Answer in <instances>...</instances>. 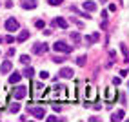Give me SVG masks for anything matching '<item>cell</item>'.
<instances>
[{
    "mask_svg": "<svg viewBox=\"0 0 129 122\" xmlns=\"http://www.w3.org/2000/svg\"><path fill=\"white\" fill-rule=\"evenodd\" d=\"M75 71L71 67H62V71H60V77H64V78H73Z\"/></svg>",
    "mask_w": 129,
    "mask_h": 122,
    "instance_id": "obj_11",
    "label": "cell"
},
{
    "mask_svg": "<svg viewBox=\"0 0 129 122\" xmlns=\"http://www.w3.org/2000/svg\"><path fill=\"white\" fill-rule=\"evenodd\" d=\"M116 97H118V93H116V89L115 88H107L106 89V108H111L113 106V102L116 100Z\"/></svg>",
    "mask_w": 129,
    "mask_h": 122,
    "instance_id": "obj_3",
    "label": "cell"
},
{
    "mask_svg": "<svg viewBox=\"0 0 129 122\" xmlns=\"http://www.w3.org/2000/svg\"><path fill=\"white\" fill-rule=\"evenodd\" d=\"M85 58H87V57L82 55V57H78V58H75V62L78 64V66H85Z\"/></svg>",
    "mask_w": 129,
    "mask_h": 122,
    "instance_id": "obj_21",
    "label": "cell"
},
{
    "mask_svg": "<svg viewBox=\"0 0 129 122\" xmlns=\"http://www.w3.org/2000/svg\"><path fill=\"white\" fill-rule=\"evenodd\" d=\"M53 109H55V111H60V109H62V106H60V104H55Z\"/></svg>",
    "mask_w": 129,
    "mask_h": 122,
    "instance_id": "obj_31",
    "label": "cell"
},
{
    "mask_svg": "<svg viewBox=\"0 0 129 122\" xmlns=\"http://www.w3.org/2000/svg\"><path fill=\"white\" fill-rule=\"evenodd\" d=\"M47 2L51 6H60V4H62V0H47Z\"/></svg>",
    "mask_w": 129,
    "mask_h": 122,
    "instance_id": "obj_26",
    "label": "cell"
},
{
    "mask_svg": "<svg viewBox=\"0 0 129 122\" xmlns=\"http://www.w3.org/2000/svg\"><path fill=\"white\" fill-rule=\"evenodd\" d=\"M53 47H55V51H58V53H71V51H73V46L66 44V42H62V40L55 42Z\"/></svg>",
    "mask_w": 129,
    "mask_h": 122,
    "instance_id": "obj_4",
    "label": "cell"
},
{
    "mask_svg": "<svg viewBox=\"0 0 129 122\" xmlns=\"http://www.w3.org/2000/svg\"><path fill=\"white\" fill-rule=\"evenodd\" d=\"M25 95H27V89H25V86H16V88L13 89V97L16 99V100H22V99H25Z\"/></svg>",
    "mask_w": 129,
    "mask_h": 122,
    "instance_id": "obj_7",
    "label": "cell"
},
{
    "mask_svg": "<svg viewBox=\"0 0 129 122\" xmlns=\"http://www.w3.org/2000/svg\"><path fill=\"white\" fill-rule=\"evenodd\" d=\"M53 26H58V28H62V29H67V20H64L62 16H58V18L53 20Z\"/></svg>",
    "mask_w": 129,
    "mask_h": 122,
    "instance_id": "obj_13",
    "label": "cell"
},
{
    "mask_svg": "<svg viewBox=\"0 0 129 122\" xmlns=\"http://www.w3.org/2000/svg\"><path fill=\"white\" fill-rule=\"evenodd\" d=\"M47 120H49V122H56L58 118H56V117H47Z\"/></svg>",
    "mask_w": 129,
    "mask_h": 122,
    "instance_id": "obj_33",
    "label": "cell"
},
{
    "mask_svg": "<svg viewBox=\"0 0 129 122\" xmlns=\"http://www.w3.org/2000/svg\"><path fill=\"white\" fill-rule=\"evenodd\" d=\"M98 38H100V35H98V33H93V35H87V37H85V40H87L89 44H94V42H98Z\"/></svg>",
    "mask_w": 129,
    "mask_h": 122,
    "instance_id": "obj_18",
    "label": "cell"
},
{
    "mask_svg": "<svg viewBox=\"0 0 129 122\" xmlns=\"http://www.w3.org/2000/svg\"><path fill=\"white\" fill-rule=\"evenodd\" d=\"M47 77H49V73H47V71H40V78H42V80H46Z\"/></svg>",
    "mask_w": 129,
    "mask_h": 122,
    "instance_id": "obj_27",
    "label": "cell"
},
{
    "mask_svg": "<svg viewBox=\"0 0 129 122\" xmlns=\"http://www.w3.org/2000/svg\"><path fill=\"white\" fill-rule=\"evenodd\" d=\"M84 91H85V95H84V99H85V102H94L96 100V95H98V91H96V88H93V86H85L84 88Z\"/></svg>",
    "mask_w": 129,
    "mask_h": 122,
    "instance_id": "obj_2",
    "label": "cell"
},
{
    "mask_svg": "<svg viewBox=\"0 0 129 122\" xmlns=\"http://www.w3.org/2000/svg\"><path fill=\"white\" fill-rule=\"evenodd\" d=\"M29 113H33V117L38 118V120L46 118V109L44 108H33V106H29Z\"/></svg>",
    "mask_w": 129,
    "mask_h": 122,
    "instance_id": "obj_8",
    "label": "cell"
},
{
    "mask_svg": "<svg viewBox=\"0 0 129 122\" xmlns=\"http://www.w3.org/2000/svg\"><path fill=\"white\" fill-rule=\"evenodd\" d=\"M120 49H122V55H124V58H127V46H125V44H120Z\"/></svg>",
    "mask_w": 129,
    "mask_h": 122,
    "instance_id": "obj_24",
    "label": "cell"
},
{
    "mask_svg": "<svg viewBox=\"0 0 129 122\" xmlns=\"http://www.w3.org/2000/svg\"><path fill=\"white\" fill-rule=\"evenodd\" d=\"M53 60H55V62H56V64H60V62H64V60H66V58H64V57H55Z\"/></svg>",
    "mask_w": 129,
    "mask_h": 122,
    "instance_id": "obj_28",
    "label": "cell"
},
{
    "mask_svg": "<svg viewBox=\"0 0 129 122\" xmlns=\"http://www.w3.org/2000/svg\"><path fill=\"white\" fill-rule=\"evenodd\" d=\"M20 62H22L24 66H27V64H29V57H27V55H22V57H20Z\"/></svg>",
    "mask_w": 129,
    "mask_h": 122,
    "instance_id": "obj_23",
    "label": "cell"
},
{
    "mask_svg": "<svg viewBox=\"0 0 129 122\" xmlns=\"http://www.w3.org/2000/svg\"><path fill=\"white\" fill-rule=\"evenodd\" d=\"M109 11H116V6L115 4H109Z\"/></svg>",
    "mask_w": 129,
    "mask_h": 122,
    "instance_id": "obj_32",
    "label": "cell"
},
{
    "mask_svg": "<svg viewBox=\"0 0 129 122\" xmlns=\"http://www.w3.org/2000/svg\"><path fill=\"white\" fill-rule=\"evenodd\" d=\"M71 38H73V40H75V42H76V44H78V42H80V40H82V37H80V33H75V31H73V33H71Z\"/></svg>",
    "mask_w": 129,
    "mask_h": 122,
    "instance_id": "obj_22",
    "label": "cell"
},
{
    "mask_svg": "<svg viewBox=\"0 0 129 122\" xmlns=\"http://www.w3.org/2000/svg\"><path fill=\"white\" fill-rule=\"evenodd\" d=\"M6 42H9V44H13V42H15V38L11 37V35H7V37H6Z\"/></svg>",
    "mask_w": 129,
    "mask_h": 122,
    "instance_id": "obj_29",
    "label": "cell"
},
{
    "mask_svg": "<svg viewBox=\"0 0 129 122\" xmlns=\"http://www.w3.org/2000/svg\"><path fill=\"white\" fill-rule=\"evenodd\" d=\"M0 113H2V111H0Z\"/></svg>",
    "mask_w": 129,
    "mask_h": 122,
    "instance_id": "obj_35",
    "label": "cell"
},
{
    "mask_svg": "<svg viewBox=\"0 0 129 122\" xmlns=\"http://www.w3.org/2000/svg\"><path fill=\"white\" fill-rule=\"evenodd\" d=\"M42 99L51 100V102H64V100H67V86H64V84L62 86L60 84L53 86L51 91H46Z\"/></svg>",
    "mask_w": 129,
    "mask_h": 122,
    "instance_id": "obj_1",
    "label": "cell"
},
{
    "mask_svg": "<svg viewBox=\"0 0 129 122\" xmlns=\"http://www.w3.org/2000/svg\"><path fill=\"white\" fill-rule=\"evenodd\" d=\"M27 38H29V31H27V29H22L20 35H18V38H16V42H18V44H22V42H25Z\"/></svg>",
    "mask_w": 129,
    "mask_h": 122,
    "instance_id": "obj_14",
    "label": "cell"
},
{
    "mask_svg": "<svg viewBox=\"0 0 129 122\" xmlns=\"http://www.w3.org/2000/svg\"><path fill=\"white\" fill-rule=\"evenodd\" d=\"M113 84H115V86L120 84V77H115V78H113Z\"/></svg>",
    "mask_w": 129,
    "mask_h": 122,
    "instance_id": "obj_30",
    "label": "cell"
},
{
    "mask_svg": "<svg viewBox=\"0 0 129 122\" xmlns=\"http://www.w3.org/2000/svg\"><path fill=\"white\" fill-rule=\"evenodd\" d=\"M84 9L93 13V11H96V4H94V2H84Z\"/></svg>",
    "mask_w": 129,
    "mask_h": 122,
    "instance_id": "obj_17",
    "label": "cell"
},
{
    "mask_svg": "<svg viewBox=\"0 0 129 122\" xmlns=\"http://www.w3.org/2000/svg\"><path fill=\"white\" fill-rule=\"evenodd\" d=\"M2 40H4V38H2V37H0V44H2Z\"/></svg>",
    "mask_w": 129,
    "mask_h": 122,
    "instance_id": "obj_34",
    "label": "cell"
},
{
    "mask_svg": "<svg viewBox=\"0 0 129 122\" xmlns=\"http://www.w3.org/2000/svg\"><path fill=\"white\" fill-rule=\"evenodd\" d=\"M31 91H35V97L37 99H42V97H44V93H46V86L42 82H35V84H31Z\"/></svg>",
    "mask_w": 129,
    "mask_h": 122,
    "instance_id": "obj_5",
    "label": "cell"
},
{
    "mask_svg": "<svg viewBox=\"0 0 129 122\" xmlns=\"http://www.w3.org/2000/svg\"><path fill=\"white\" fill-rule=\"evenodd\" d=\"M11 62H9V60H4V62H2V66H0V71H2V73H9L11 71Z\"/></svg>",
    "mask_w": 129,
    "mask_h": 122,
    "instance_id": "obj_16",
    "label": "cell"
},
{
    "mask_svg": "<svg viewBox=\"0 0 129 122\" xmlns=\"http://www.w3.org/2000/svg\"><path fill=\"white\" fill-rule=\"evenodd\" d=\"M20 80H22V73L16 71V73H11L9 75V84H18Z\"/></svg>",
    "mask_w": 129,
    "mask_h": 122,
    "instance_id": "obj_12",
    "label": "cell"
},
{
    "mask_svg": "<svg viewBox=\"0 0 129 122\" xmlns=\"http://www.w3.org/2000/svg\"><path fill=\"white\" fill-rule=\"evenodd\" d=\"M18 20L15 18V16H11V18H7L6 20V29L9 31V33H15V31H18Z\"/></svg>",
    "mask_w": 129,
    "mask_h": 122,
    "instance_id": "obj_6",
    "label": "cell"
},
{
    "mask_svg": "<svg viewBox=\"0 0 129 122\" xmlns=\"http://www.w3.org/2000/svg\"><path fill=\"white\" fill-rule=\"evenodd\" d=\"M7 109H9V113H18V109H20V102H13Z\"/></svg>",
    "mask_w": 129,
    "mask_h": 122,
    "instance_id": "obj_20",
    "label": "cell"
},
{
    "mask_svg": "<svg viewBox=\"0 0 129 122\" xmlns=\"http://www.w3.org/2000/svg\"><path fill=\"white\" fill-rule=\"evenodd\" d=\"M47 44H42V42H38V44H35L33 46V55H44V53H47Z\"/></svg>",
    "mask_w": 129,
    "mask_h": 122,
    "instance_id": "obj_9",
    "label": "cell"
},
{
    "mask_svg": "<svg viewBox=\"0 0 129 122\" xmlns=\"http://www.w3.org/2000/svg\"><path fill=\"white\" fill-rule=\"evenodd\" d=\"M124 118H125V111H124V109H120V111H115V113H113V117H111V120H113V122L124 120Z\"/></svg>",
    "mask_w": 129,
    "mask_h": 122,
    "instance_id": "obj_10",
    "label": "cell"
},
{
    "mask_svg": "<svg viewBox=\"0 0 129 122\" xmlns=\"http://www.w3.org/2000/svg\"><path fill=\"white\" fill-rule=\"evenodd\" d=\"M22 7H24V9H35V7H37V2H35V0H24V2H22Z\"/></svg>",
    "mask_w": 129,
    "mask_h": 122,
    "instance_id": "obj_15",
    "label": "cell"
},
{
    "mask_svg": "<svg viewBox=\"0 0 129 122\" xmlns=\"http://www.w3.org/2000/svg\"><path fill=\"white\" fill-rule=\"evenodd\" d=\"M22 75H24V77H27V78H33V75H35V69H33V67L27 64V67L24 69V73H22Z\"/></svg>",
    "mask_w": 129,
    "mask_h": 122,
    "instance_id": "obj_19",
    "label": "cell"
},
{
    "mask_svg": "<svg viewBox=\"0 0 129 122\" xmlns=\"http://www.w3.org/2000/svg\"><path fill=\"white\" fill-rule=\"evenodd\" d=\"M35 26H37L38 29H42V28H44L46 24H44V20H37V22H35Z\"/></svg>",
    "mask_w": 129,
    "mask_h": 122,
    "instance_id": "obj_25",
    "label": "cell"
}]
</instances>
